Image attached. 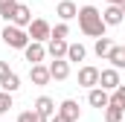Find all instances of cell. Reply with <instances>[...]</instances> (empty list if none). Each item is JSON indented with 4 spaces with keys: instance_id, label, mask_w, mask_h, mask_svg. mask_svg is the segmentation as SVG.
I'll list each match as a JSON object with an SVG mask.
<instances>
[{
    "instance_id": "24",
    "label": "cell",
    "mask_w": 125,
    "mask_h": 122,
    "mask_svg": "<svg viewBox=\"0 0 125 122\" xmlns=\"http://www.w3.org/2000/svg\"><path fill=\"white\" fill-rule=\"evenodd\" d=\"M9 108H12V93H3V90H0V116L9 113Z\"/></svg>"
},
{
    "instance_id": "21",
    "label": "cell",
    "mask_w": 125,
    "mask_h": 122,
    "mask_svg": "<svg viewBox=\"0 0 125 122\" xmlns=\"http://www.w3.org/2000/svg\"><path fill=\"white\" fill-rule=\"evenodd\" d=\"M15 6H18V0H0V18H3L6 23H12V12H15Z\"/></svg>"
},
{
    "instance_id": "28",
    "label": "cell",
    "mask_w": 125,
    "mask_h": 122,
    "mask_svg": "<svg viewBox=\"0 0 125 122\" xmlns=\"http://www.w3.org/2000/svg\"><path fill=\"white\" fill-rule=\"evenodd\" d=\"M119 3H122V0H108V6H119Z\"/></svg>"
},
{
    "instance_id": "15",
    "label": "cell",
    "mask_w": 125,
    "mask_h": 122,
    "mask_svg": "<svg viewBox=\"0 0 125 122\" xmlns=\"http://www.w3.org/2000/svg\"><path fill=\"white\" fill-rule=\"evenodd\" d=\"M102 20H105V26H119V23L125 20V15H122L119 6H108V9L102 12Z\"/></svg>"
},
{
    "instance_id": "26",
    "label": "cell",
    "mask_w": 125,
    "mask_h": 122,
    "mask_svg": "<svg viewBox=\"0 0 125 122\" xmlns=\"http://www.w3.org/2000/svg\"><path fill=\"white\" fill-rule=\"evenodd\" d=\"M9 76H12V70H9V64H6V61H0V81H6Z\"/></svg>"
},
{
    "instance_id": "14",
    "label": "cell",
    "mask_w": 125,
    "mask_h": 122,
    "mask_svg": "<svg viewBox=\"0 0 125 122\" xmlns=\"http://www.w3.org/2000/svg\"><path fill=\"white\" fill-rule=\"evenodd\" d=\"M67 41H58V38H50L47 41V55H52V61H58V58H67Z\"/></svg>"
},
{
    "instance_id": "7",
    "label": "cell",
    "mask_w": 125,
    "mask_h": 122,
    "mask_svg": "<svg viewBox=\"0 0 125 122\" xmlns=\"http://www.w3.org/2000/svg\"><path fill=\"white\" fill-rule=\"evenodd\" d=\"M119 84H122V81H119V70L108 67V70H102V73H99V87H102V90H111V93H114Z\"/></svg>"
},
{
    "instance_id": "20",
    "label": "cell",
    "mask_w": 125,
    "mask_h": 122,
    "mask_svg": "<svg viewBox=\"0 0 125 122\" xmlns=\"http://www.w3.org/2000/svg\"><path fill=\"white\" fill-rule=\"evenodd\" d=\"M0 90H3V93H18V90H21V76L12 73L6 81H0Z\"/></svg>"
},
{
    "instance_id": "3",
    "label": "cell",
    "mask_w": 125,
    "mask_h": 122,
    "mask_svg": "<svg viewBox=\"0 0 125 122\" xmlns=\"http://www.w3.org/2000/svg\"><path fill=\"white\" fill-rule=\"evenodd\" d=\"M26 32H29V41H35V44H47V41L52 38V26H50L44 18H35Z\"/></svg>"
},
{
    "instance_id": "9",
    "label": "cell",
    "mask_w": 125,
    "mask_h": 122,
    "mask_svg": "<svg viewBox=\"0 0 125 122\" xmlns=\"http://www.w3.org/2000/svg\"><path fill=\"white\" fill-rule=\"evenodd\" d=\"M29 79H32V84H38V87L50 84V81H52L50 67H47V64H32V67H29Z\"/></svg>"
},
{
    "instance_id": "12",
    "label": "cell",
    "mask_w": 125,
    "mask_h": 122,
    "mask_svg": "<svg viewBox=\"0 0 125 122\" xmlns=\"http://www.w3.org/2000/svg\"><path fill=\"white\" fill-rule=\"evenodd\" d=\"M58 116H64L67 122H76L82 116V111H79V102L76 99H64L61 105H58Z\"/></svg>"
},
{
    "instance_id": "30",
    "label": "cell",
    "mask_w": 125,
    "mask_h": 122,
    "mask_svg": "<svg viewBox=\"0 0 125 122\" xmlns=\"http://www.w3.org/2000/svg\"><path fill=\"white\" fill-rule=\"evenodd\" d=\"M122 47H125V44H122Z\"/></svg>"
},
{
    "instance_id": "22",
    "label": "cell",
    "mask_w": 125,
    "mask_h": 122,
    "mask_svg": "<svg viewBox=\"0 0 125 122\" xmlns=\"http://www.w3.org/2000/svg\"><path fill=\"white\" fill-rule=\"evenodd\" d=\"M18 122H50V119L38 116L35 111H23V113H18Z\"/></svg>"
},
{
    "instance_id": "23",
    "label": "cell",
    "mask_w": 125,
    "mask_h": 122,
    "mask_svg": "<svg viewBox=\"0 0 125 122\" xmlns=\"http://www.w3.org/2000/svg\"><path fill=\"white\" fill-rule=\"evenodd\" d=\"M67 35H70V26H67V23H55V26H52V38L67 41Z\"/></svg>"
},
{
    "instance_id": "29",
    "label": "cell",
    "mask_w": 125,
    "mask_h": 122,
    "mask_svg": "<svg viewBox=\"0 0 125 122\" xmlns=\"http://www.w3.org/2000/svg\"><path fill=\"white\" fill-rule=\"evenodd\" d=\"M119 9H122V15H125V0H122V3H119Z\"/></svg>"
},
{
    "instance_id": "16",
    "label": "cell",
    "mask_w": 125,
    "mask_h": 122,
    "mask_svg": "<svg viewBox=\"0 0 125 122\" xmlns=\"http://www.w3.org/2000/svg\"><path fill=\"white\" fill-rule=\"evenodd\" d=\"M108 61H111L114 70H125V47H116V44H114V50H111Z\"/></svg>"
},
{
    "instance_id": "2",
    "label": "cell",
    "mask_w": 125,
    "mask_h": 122,
    "mask_svg": "<svg viewBox=\"0 0 125 122\" xmlns=\"http://www.w3.org/2000/svg\"><path fill=\"white\" fill-rule=\"evenodd\" d=\"M0 38H3V44H6V47L21 50V52L29 47V32H26V29H18V26H12V23H6V29L0 32Z\"/></svg>"
},
{
    "instance_id": "11",
    "label": "cell",
    "mask_w": 125,
    "mask_h": 122,
    "mask_svg": "<svg viewBox=\"0 0 125 122\" xmlns=\"http://www.w3.org/2000/svg\"><path fill=\"white\" fill-rule=\"evenodd\" d=\"M87 102H90V108L105 111V108L111 105V93H108V90H102V87H93V90H87Z\"/></svg>"
},
{
    "instance_id": "5",
    "label": "cell",
    "mask_w": 125,
    "mask_h": 122,
    "mask_svg": "<svg viewBox=\"0 0 125 122\" xmlns=\"http://www.w3.org/2000/svg\"><path fill=\"white\" fill-rule=\"evenodd\" d=\"M32 111H35L38 116H44V119H52V116L58 113V105H55V99H50V96H38Z\"/></svg>"
},
{
    "instance_id": "6",
    "label": "cell",
    "mask_w": 125,
    "mask_h": 122,
    "mask_svg": "<svg viewBox=\"0 0 125 122\" xmlns=\"http://www.w3.org/2000/svg\"><path fill=\"white\" fill-rule=\"evenodd\" d=\"M32 20H35V18H32V9L23 6V3H18L15 12H12V26H18V29H29Z\"/></svg>"
},
{
    "instance_id": "1",
    "label": "cell",
    "mask_w": 125,
    "mask_h": 122,
    "mask_svg": "<svg viewBox=\"0 0 125 122\" xmlns=\"http://www.w3.org/2000/svg\"><path fill=\"white\" fill-rule=\"evenodd\" d=\"M79 29L82 35H87V38H105V20H102V12L96 9V6H79Z\"/></svg>"
},
{
    "instance_id": "19",
    "label": "cell",
    "mask_w": 125,
    "mask_h": 122,
    "mask_svg": "<svg viewBox=\"0 0 125 122\" xmlns=\"http://www.w3.org/2000/svg\"><path fill=\"white\" fill-rule=\"evenodd\" d=\"M84 55H87L84 44H70V47H67V61H70V64H73V61H84Z\"/></svg>"
},
{
    "instance_id": "27",
    "label": "cell",
    "mask_w": 125,
    "mask_h": 122,
    "mask_svg": "<svg viewBox=\"0 0 125 122\" xmlns=\"http://www.w3.org/2000/svg\"><path fill=\"white\" fill-rule=\"evenodd\" d=\"M50 122H67V119H64V116H58V113H55V116H52V119H50Z\"/></svg>"
},
{
    "instance_id": "17",
    "label": "cell",
    "mask_w": 125,
    "mask_h": 122,
    "mask_svg": "<svg viewBox=\"0 0 125 122\" xmlns=\"http://www.w3.org/2000/svg\"><path fill=\"white\" fill-rule=\"evenodd\" d=\"M111 50H114V41H111V38H99V41L93 44V52L99 55V58H105V61H108V55H111Z\"/></svg>"
},
{
    "instance_id": "4",
    "label": "cell",
    "mask_w": 125,
    "mask_h": 122,
    "mask_svg": "<svg viewBox=\"0 0 125 122\" xmlns=\"http://www.w3.org/2000/svg\"><path fill=\"white\" fill-rule=\"evenodd\" d=\"M99 67H93V64H84L82 70H79V84L82 87H87V90H93V87H99Z\"/></svg>"
},
{
    "instance_id": "10",
    "label": "cell",
    "mask_w": 125,
    "mask_h": 122,
    "mask_svg": "<svg viewBox=\"0 0 125 122\" xmlns=\"http://www.w3.org/2000/svg\"><path fill=\"white\" fill-rule=\"evenodd\" d=\"M47 67H50V76H52L55 81H67V79H70V61H67V58L50 61Z\"/></svg>"
},
{
    "instance_id": "25",
    "label": "cell",
    "mask_w": 125,
    "mask_h": 122,
    "mask_svg": "<svg viewBox=\"0 0 125 122\" xmlns=\"http://www.w3.org/2000/svg\"><path fill=\"white\" fill-rule=\"evenodd\" d=\"M111 102H116V105H122V108H125V84H119L116 90L111 93Z\"/></svg>"
},
{
    "instance_id": "18",
    "label": "cell",
    "mask_w": 125,
    "mask_h": 122,
    "mask_svg": "<svg viewBox=\"0 0 125 122\" xmlns=\"http://www.w3.org/2000/svg\"><path fill=\"white\" fill-rule=\"evenodd\" d=\"M122 116H125V108H122V105L111 102V105L105 108V119H108V122H122Z\"/></svg>"
},
{
    "instance_id": "13",
    "label": "cell",
    "mask_w": 125,
    "mask_h": 122,
    "mask_svg": "<svg viewBox=\"0 0 125 122\" xmlns=\"http://www.w3.org/2000/svg\"><path fill=\"white\" fill-rule=\"evenodd\" d=\"M55 15L61 18V23H67V20L79 18V6H76L73 0H58V6H55Z\"/></svg>"
},
{
    "instance_id": "8",
    "label": "cell",
    "mask_w": 125,
    "mask_h": 122,
    "mask_svg": "<svg viewBox=\"0 0 125 122\" xmlns=\"http://www.w3.org/2000/svg\"><path fill=\"white\" fill-rule=\"evenodd\" d=\"M23 58L32 64H44V58H47V44H35V41H29V47L23 50Z\"/></svg>"
}]
</instances>
